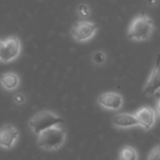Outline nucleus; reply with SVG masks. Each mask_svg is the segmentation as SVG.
Listing matches in <instances>:
<instances>
[{
    "label": "nucleus",
    "instance_id": "f257e3e1",
    "mask_svg": "<svg viewBox=\"0 0 160 160\" xmlns=\"http://www.w3.org/2000/svg\"><path fill=\"white\" fill-rule=\"evenodd\" d=\"M67 141V130L63 125L52 127L37 136L38 146L47 152L59 150Z\"/></svg>",
    "mask_w": 160,
    "mask_h": 160
},
{
    "label": "nucleus",
    "instance_id": "f03ea898",
    "mask_svg": "<svg viewBox=\"0 0 160 160\" xmlns=\"http://www.w3.org/2000/svg\"><path fill=\"white\" fill-rule=\"evenodd\" d=\"M154 31V21L148 14L142 12L131 21L128 30V38L135 41H143L149 39Z\"/></svg>",
    "mask_w": 160,
    "mask_h": 160
},
{
    "label": "nucleus",
    "instance_id": "7ed1b4c3",
    "mask_svg": "<svg viewBox=\"0 0 160 160\" xmlns=\"http://www.w3.org/2000/svg\"><path fill=\"white\" fill-rule=\"evenodd\" d=\"M63 119L55 112L49 110H42L36 112L30 118L28 125L31 131L38 136L42 131L57 125H63Z\"/></svg>",
    "mask_w": 160,
    "mask_h": 160
},
{
    "label": "nucleus",
    "instance_id": "20e7f679",
    "mask_svg": "<svg viewBox=\"0 0 160 160\" xmlns=\"http://www.w3.org/2000/svg\"><path fill=\"white\" fill-rule=\"evenodd\" d=\"M22 42L17 36H9L0 39V62L10 63L16 60L21 54Z\"/></svg>",
    "mask_w": 160,
    "mask_h": 160
},
{
    "label": "nucleus",
    "instance_id": "39448f33",
    "mask_svg": "<svg viewBox=\"0 0 160 160\" xmlns=\"http://www.w3.org/2000/svg\"><path fill=\"white\" fill-rule=\"evenodd\" d=\"M98 30V25L91 21H78L70 29L72 38L77 42H86L92 39Z\"/></svg>",
    "mask_w": 160,
    "mask_h": 160
},
{
    "label": "nucleus",
    "instance_id": "423d86ee",
    "mask_svg": "<svg viewBox=\"0 0 160 160\" xmlns=\"http://www.w3.org/2000/svg\"><path fill=\"white\" fill-rule=\"evenodd\" d=\"M20 132L11 124H5L0 128V148L5 150L12 149L19 140Z\"/></svg>",
    "mask_w": 160,
    "mask_h": 160
},
{
    "label": "nucleus",
    "instance_id": "0eeeda50",
    "mask_svg": "<svg viewBox=\"0 0 160 160\" xmlns=\"http://www.w3.org/2000/svg\"><path fill=\"white\" fill-rule=\"evenodd\" d=\"M98 105L109 111H119L124 106V98L116 92H105L100 94L97 99Z\"/></svg>",
    "mask_w": 160,
    "mask_h": 160
},
{
    "label": "nucleus",
    "instance_id": "6e6552de",
    "mask_svg": "<svg viewBox=\"0 0 160 160\" xmlns=\"http://www.w3.org/2000/svg\"><path fill=\"white\" fill-rule=\"evenodd\" d=\"M160 91V53L158 54L157 62L152 69L150 76L143 87L142 94L146 96L156 95Z\"/></svg>",
    "mask_w": 160,
    "mask_h": 160
},
{
    "label": "nucleus",
    "instance_id": "1a4fd4ad",
    "mask_svg": "<svg viewBox=\"0 0 160 160\" xmlns=\"http://www.w3.org/2000/svg\"><path fill=\"white\" fill-rule=\"evenodd\" d=\"M156 113V111L151 106L145 105L136 111L134 115L137 118L140 127H142L144 130H150L155 126Z\"/></svg>",
    "mask_w": 160,
    "mask_h": 160
},
{
    "label": "nucleus",
    "instance_id": "9d476101",
    "mask_svg": "<svg viewBox=\"0 0 160 160\" xmlns=\"http://www.w3.org/2000/svg\"><path fill=\"white\" fill-rule=\"evenodd\" d=\"M112 126L116 128H131L139 126L138 120L134 114L123 112L115 114L112 120Z\"/></svg>",
    "mask_w": 160,
    "mask_h": 160
},
{
    "label": "nucleus",
    "instance_id": "9b49d317",
    "mask_svg": "<svg viewBox=\"0 0 160 160\" xmlns=\"http://www.w3.org/2000/svg\"><path fill=\"white\" fill-rule=\"evenodd\" d=\"M21 83V79L19 75L15 72L8 71L2 73L0 75V84L6 91L12 92L16 90Z\"/></svg>",
    "mask_w": 160,
    "mask_h": 160
},
{
    "label": "nucleus",
    "instance_id": "f8f14e48",
    "mask_svg": "<svg viewBox=\"0 0 160 160\" xmlns=\"http://www.w3.org/2000/svg\"><path fill=\"white\" fill-rule=\"evenodd\" d=\"M139 155L134 147L126 145L121 148L119 152L118 160H138Z\"/></svg>",
    "mask_w": 160,
    "mask_h": 160
},
{
    "label": "nucleus",
    "instance_id": "ddd939ff",
    "mask_svg": "<svg viewBox=\"0 0 160 160\" xmlns=\"http://www.w3.org/2000/svg\"><path fill=\"white\" fill-rule=\"evenodd\" d=\"M92 62L97 66H102L107 61V55L103 51H97L92 54Z\"/></svg>",
    "mask_w": 160,
    "mask_h": 160
},
{
    "label": "nucleus",
    "instance_id": "4468645a",
    "mask_svg": "<svg viewBox=\"0 0 160 160\" xmlns=\"http://www.w3.org/2000/svg\"><path fill=\"white\" fill-rule=\"evenodd\" d=\"M77 13L81 18H88L91 14V9L87 4H80L77 7Z\"/></svg>",
    "mask_w": 160,
    "mask_h": 160
},
{
    "label": "nucleus",
    "instance_id": "2eb2a0df",
    "mask_svg": "<svg viewBox=\"0 0 160 160\" xmlns=\"http://www.w3.org/2000/svg\"><path fill=\"white\" fill-rule=\"evenodd\" d=\"M146 160H160V144L154 147L149 152Z\"/></svg>",
    "mask_w": 160,
    "mask_h": 160
},
{
    "label": "nucleus",
    "instance_id": "dca6fc26",
    "mask_svg": "<svg viewBox=\"0 0 160 160\" xmlns=\"http://www.w3.org/2000/svg\"><path fill=\"white\" fill-rule=\"evenodd\" d=\"M14 102L17 105H22L25 102V96L22 94H16L14 96Z\"/></svg>",
    "mask_w": 160,
    "mask_h": 160
},
{
    "label": "nucleus",
    "instance_id": "f3484780",
    "mask_svg": "<svg viewBox=\"0 0 160 160\" xmlns=\"http://www.w3.org/2000/svg\"><path fill=\"white\" fill-rule=\"evenodd\" d=\"M156 109H157V113L160 118V92H158L156 95Z\"/></svg>",
    "mask_w": 160,
    "mask_h": 160
}]
</instances>
